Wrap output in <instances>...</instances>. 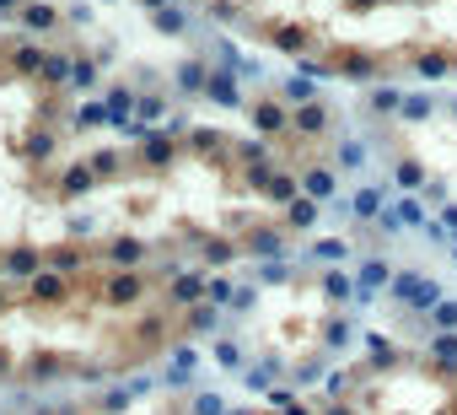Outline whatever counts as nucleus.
Masks as SVG:
<instances>
[{
    "mask_svg": "<svg viewBox=\"0 0 457 415\" xmlns=\"http://www.w3.org/2000/svg\"><path fill=\"white\" fill-rule=\"evenodd\" d=\"M210 98L231 108V103H237V81H231V76H210Z\"/></svg>",
    "mask_w": 457,
    "mask_h": 415,
    "instance_id": "nucleus-1",
    "label": "nucleus"
},
{
    "mask_svg": "<svg viewBox=\"0 0 457 415\" xmlns=\"http://www.w3.org/2000/svg\"><path fill=\"white\" fill-rule=\"evenodd\" d=\"M290 221H296V227H312V221H317V205H312V200H296V205H290Z\"/></svg>",
    "mask_w": 457,
    "mask_h": 415,
    "instance_id": "nucleus-2",
    "label": "nucleus"
},
{
    "mask_svg": "<svg viewBox=\"0 0 457 415\" xmlns=\"http://www.w3.org/2000/svg\"><path fill=\"white\" fill-rule=\"evenodd\" d=\"M27 27H54V6H27Z\"/></svg>",
    "mask_w": 457,
    "mask_h": 415,
    "instance_id": "nucleus-3",
    "label": "nucleus"
},
{
    "mask_svg": "<svg viewBox=\"0 0 457 415\" xmlns=\"http://www.w3.org/2000/svg\"><path fill=\"white\" fill-rule=\"evenodd\" d=\"M6 270H11V275H33V254H27V248H16V254L6 259Z\"/></svg>",
    "mask_w": 457,
    "mask_h": 415,
    "instance_id": "nucleus-4",
    "label": "nucleus"
},
{
    "mask_svg": "<svg viewBox=\"0 0 457 415\" xmlns=\"http://www.w3.org/2000/svg\"><path fill=\"white\" fill-rule=\"evenodd\" d=\"M296 124H301V130H323L328 119H323V108H301V113H296Z\"/></svg>",
    "mask_w": 457,
    "mask_h": 415,
    "instance_id": "nucleus-5",
    "label": "nucleus"
},
{
    "mask_svg": "<svg viewBox=\"0 0 457 415\" xmlns=\"http://www.w3.org/2000/svg\"><path fill=\"white\" fill-rule=\"evenodd\" d=\"M431 351H436V356H441V362H457V340H452V334H441V340H436V345H431Z\"/></svg>",
    "mask_w": 457,
    "mask_h": 415,
    "instance_id": "nucleus-6",
    "label": "nucleus"
},
{
    "mask_svg": "<svg viewBox=\"0 0 457 415\" xmlns=\"http://www.w3.org/2000/svg\"><path fill=\"white\" fill-rule=\"evenodd\" d=\"M398 183H404V189H420V168H414V162H404V168H398Z\"/></svg>",
    "mask_w": 457,
    "mask_h": 415,
    "instance_id": "nucleus-7",
    "label": "nucleus"
},
{
    "mask_svg": "<svg viewBox=\"0 0 457 415\" xmlns=\"http://www.w3.org/2000/svg\"><path fill=\"white\" fill-rule=\"evenodd\" d=\"M307 189H312V195H328V189H334V178H328V173H307Z\"/></svg>",
    "mask_w": 457,
    "mask_h": 415,
    "instance_id": "nucleus-8",
    "label": "nucleus"
},
{
    "mask_svg": "<svg viewBox=\"0 0 457 415\" xmlns=\"http://www.w3.org/2000/svg\"><path fill=\"white\" fill-rule=\"evenodd\" d=\"M130 297H140V281H119L113 286V302H130Z\"/></svg>",
    "mask_w": 457,
    "mask_h": 415,
    "instance_id": "nucleus-9",
    "label": "nucleus"
},
{
    "mask_svg": "<svg viewBox=\"0 0 457 415\" xmlns=\"http://www.w3.org/2000/svg\"><path fill=\"white\" fill-rule=\"evenodd\" d=\"M280 124H285V119H280V108H258V130H280Z\"/></svg>",
    "mask_w": 457,
    "mask_h": 415,
    "instance_id": "nucleus-10",
    "label": "nucleus"
},
{
    "mask_svg": "<svg viewBox=\"0 0 457 415\" xmlns=\"http://www.w3.org/2000/svg\"><path fill=\"white\" fill-rule=\"evenodd\" d=\"M113 259H119V265H130V259H140V243H119V248H113Z\"/></svg>",
    "mask_w": 457,
    "mask_h": 415,
    "instance_id": "nucleus-11",
    "label": "nucleus"
},
{
    "mask_svg": "<svg viewBox=\"0 0 457 415\" xmlns=\"http://www.w3.org/2000/svg\"><path fill=\"white\" fill-rule=\"evenodd\" d=\"M269 195H275V200H290V178H269Z\"/></svg>",
    "mask_w": 457,
    "mask_h": 415,
    "instance_id": "nucleus-12",
    "label": "nucleus"
},
{
    "mask_svg": "<svg viewBox=\"0 0 457 415\" xmlns=\"http://www.w3.org/2000/svg\"><path fill=\"white\" fill-rule=\"evenodd\" d=\"M436 318H441V324H457V302H441V313H436Z\"/></svg>",
    "mask_w": 457,
    "mask_h": 415,
    "instance_id": "nucleus-13",
    "label": "nucleus"
},
{
    "mask_svg": "<svg viewBox=\"0 0 457 415\" xmlns=\"http://www.w3.org/2000/svg\"><path fill=\"white\" fill-rule=\"evenodd\" d=\"M0 11H16V0H0Z\"/></svg>",
    "mask_w": 457,
    "mask_h": 415,
    "instance_id": "nucleus-14",
    "label": "nucleus"
},
{
    "mask_svg": "<svg viewBox=\"0 0 457 415\" xmlns=\"http://www.w3.org/2000/svg\"><path fill=\"white\" fill-rule=\"evenodd\" d=\"M355 6H361V11H366V6H377V0H355Z\"/></svg>",
    "mask_w": 457,
    "mask_h": 415,
    "instance_id": "nucleus-15",
    "label": "nucleus"
},
{
    "mask_svg": "<svg viewBox=\"0 0 457 415\" xmlns=\"http://www.w3.org/2000/svg\"><path fill=\"white\" fill-rule=\"evenodd\" d=\"M0 307H6V302H0Z\"/></svg>",
    "mask_w": 457,
    "mask_h": 415,
    "instance_id": "nucleus-16",
    "label": "nucleus"
}]
</instances>
